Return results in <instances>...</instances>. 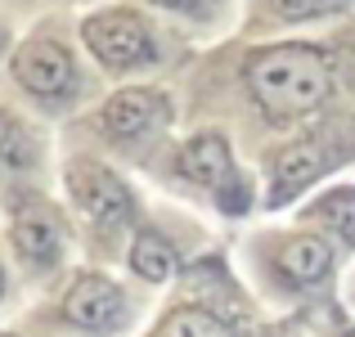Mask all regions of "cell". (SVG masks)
I'll return each mask as SVG.
<instances>
[{
  "instance_id": "cell-17",
  "label": "cell",
  "mask_w": 355,
  "mask_h": 337,
  "mask_svg": "<svg viewBox=\"0 0 355 337\" xmlns=\"http://www.w3.org/2000/svg\"><path fill=\"white\" fill-rule=\"evenodd\" d=\"M0 337H9V333H0Z\"/></svg>"
},
{
  "instance_id": "cell-1",
  "label": "cell",
  "mask_w": 355,
  "mask_h": 337,
  "mask_svg": "<svg viewBox=\"0 0 355 337\" xmlns=\"http://www.w3.org/2000/svg\"><path fill=\"white\" fill-rule=\"evenodd\" d=\"M248 86L270 117H302L324 104L333 68L315 45H270L248 63Z\"/></svg>"
},
{
  "instance_id": "cell-8",
  "label": "cell",
  "mask_w": 355,
  "mask_h": 337,
  "mask_svg": "<svg viewBox=\"0 0 355 337\" xmlns=\"http://www.w3.org/2000/svg\"><path fill=\"white\" fill-rule=\"evenodd\" d=\"M180 171L189 175L193 184H211V189H220V184L234 175V162H230V144L220 135H198L184 144L180 153Z\"/></svg>"
},
{
  "instance_id": "cell-11",
  "label": "cell",
  "mask_w": 355,
  "mask_h": 337,
  "mask_svg": "<svg viewBox=\"0 0 355 337\" xmlns=\"http://www.w3.org/2000/svg\"><path fill=\"white\" fill-rule=\"evenodd\" d=\"M320 171V157H315V148L311 144H302V148H288V153H279V162H275V193L270 198H288L293 189H302L311 175Z\"/></svg>"
},
{
  "instance_id": "cell-14",
  "label": "cell",
  "mask_w": 355,
  "mask_h": 337,
  "mask_svg": "<svg viewBox=\"0 0 355 337\" xmlns=\"http://www.w3.org/2000/svg\"><path fill=\"white\" fill-rule=\"evenodd\" d=\"M166 337H230V329L207 311H180L166 324Z\"/></svg>"
},
{
  "instance_id": "cell-13",
  "label": "cell",
  "mask_w": 355,
  "mask_h": 337,
  "mask_svg": "<svg viewBox=\"0 0 355 337\" xmlns=\"http://www.w3.org/2000/svg\"><path fill=\"white\" fill-rule=\"evenodd\" d=\"M32 162V139H27V130L18 126L14 117H5L0 112V171H18V166Z\"/></svg>"
},
{
  "instance_id": "cell-16",
  "label": "cell",
  "mask_w": 355,
  "mask_h": 337,
  "mask_svg": "<svg viewBox=\"0 0 355 337\" xmlns=\"http://www.w3.org/2000/svg\"><path fill=\"white\" fill-rule=\"evenodd\" d=\"M148 5H171V9H180V5H189V0H148Z\"/></svg>"
},
{
  "instance_id": "cell-3",
  "label": "cell",
  "mask_w": 355,
  "mask_h": 337,
  "mask_svg": "<svg viewBox=\"0 0 355 337\" xmlns=\"http://www.w3.org/2000/svg\"><path fill=\"white\" fill-rule=\"evenodd\" d=\"M14 77H18V86L32 90L36 99H63L77 86V63H72V54L63 50L59 41L36 36V41H27L23 50L14 54Z\"/></svg>"
},
{
  "instance_id": "cell-5",
  "label": "cell",
  "mask_w": 355,
  "mask_h": 337,
  "mask_svg": "<svg viewBox=\"0 0 355 337\" xmlns=\"http://www.w3.org/2000/svg\"><path fill=\"white\" fill-rule=\"evenodd\" d=\"M162 121H166V104L153 90H121L99 108V130L117 144H135V139L153 135Z\"/></svg>"
},
{
  "instance_id": "cell-7",
  "label": "cell",
  "mask_w": 355,
  "mask_h": 337,
  "mask_svg": "<svg viewBox=\"0 0 355 337\" xmlns=\"http://www.w3.org/2000/svg\"><path fill=\"white\" fill-rule=\"evenodd\" d=\"M14 248L23 261H32V266H54L59 261V248H63V230L59 221L50 216L45 207H18L14 216Z\"/></svg>"
},
{
  "instance_id": "cell-12",
  "label": "cell",
  "mask_w": 355,
  "mask_h": 337,
  "mask_svg": "<svg viewBox=\"0 0 355 337\" xmlns=\"http://www.w3.org/2000/svg\"><path fill=\"white\" fill-rule=\"evenodd\" d=\"M315 221H324L342 243H355V189H333L329 198H320L311 207Z\"/></svg>"
},
{
  "instance_id": "cell-4",
  "label": "cell",
  "mask_w": 355,
  "mask_h": 337,
  "mask_svg": "<svg viewBox=\"0 0 355 337\" xmlns=\"http://www.w3.org/2000/svg\"><path fill=\"white\" fill-rule=\"evenodd\" d=\"M68 189H72V202L81 207V216H90L99 230H117L130 216L126 184L99 162H72L68 166Z\"/></svg>"
},
{
  "instance_id": "cell-15",
  "label": "cell",
  "mask_w": 355,
  "mask_h": 337,
  "mask_svg": "<svg viewBox=\"0 0 355 337\" xmlns=\"http://www.w3.org/2000/svg\"><path fill=\"white\" fill-rule=\"evenodd\" d=\"M351 0H270L279 18H320V14H338Z\"/></svg>"
},
{
  "instance_id": "cell-18",
  "label": "cell",
  "mask_w": 355,
  "mask_h": 337,
  "mask_svg": "<svg viewBox=\"0 0 355 337\" xmlns=\"http://www.w3.org/2000/svg\"><path fill=\"white\" fill-rule=\"evenodd\" d=\"M0 41H5V36H0Z\"/></svg>"
},
{
  "instance_id": "cell-10",
  "label": "cell",
  "mask_w": 355,
  "mask_h": 337,
  "mask_svg": "<svg viewBox=\"0 0 355 337\" xmlns=\"http://www.w3.org/2000/svg\"><path fill=\"white\" fill-rule=\"evenodd\" d=\"M130 266H135V275L148 279V284H166V279L175 275V252L166 248L157 234H139L135 248H130Z\"/></svg>"
},
{
  "instance_id": "cell-6",
  "label": "cell",
  "mask_w": 355,
  "mask_h": 337,
  "mask_svg": "<svg viewBox=\"0 0 355 337\" xmlns=\"http://www.w3.org/2000/svg\"><path fill=\"white\" fill-rule=\"evenodd\" d=\"M63 315H68L77 329H108V324L121 320V288L108 284V279H77L63 297Z\"/></svg>"
},
{
  "instance_id": "cell-2",
  "label": "cell",
  "mask_w": 355,
  "mask_h": 337,
  "mask_svg": "<svg viewBox=\"0 0 355 337\" xmlns=\"http://www.w3.org/2000/svg\"><path fill=\"white\" fill-rule=\"evenodd\" d=\"M81 41H86V50L113 72H130V68H144V63L157 59L153 32H148V27L139 23V14H130V9L90 14L86 27H81Z\"/></svg>"
},
{
  "instance_id": "cell-9",
  "label": "cell",
  "mask_w": 355,
  "mask_h": 337,
  "mask_svg": "<svg viewBox=\"0 0 355 337\" xmlns=\"http://www.w3.org/2000/svg\"><path fill=\"white\" fill-rule=\"evenodd\" d=\"M279 266L293 284H315V279L329 275V243L315 239V234H302L279 252Z\"/></svg>"
}]
</instances>
